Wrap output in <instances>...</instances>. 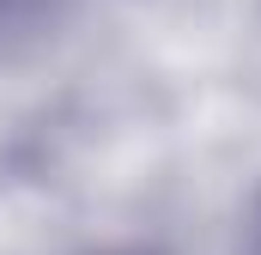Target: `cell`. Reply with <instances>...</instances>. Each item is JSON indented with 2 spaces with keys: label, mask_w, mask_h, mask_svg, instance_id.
Masks as SVG:
<instances>
[{
  "label": "cell",
  "mask_w": 261,
  "mask_h": 255,
  "mask_svg": "<svg viewBox=\"0 0 261 255\" xmlns=\"http://www.w3.org/2000/svg\"><path fill=\"white\" fill-rule=\"evenodd\" d=\"M67 6L73 0H0V24L6 31H43V24L67 18Z\"/></svg>",
  "instance_id": "1"
}]
</instances>
